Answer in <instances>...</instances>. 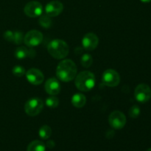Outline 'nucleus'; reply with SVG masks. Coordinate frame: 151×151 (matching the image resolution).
I'll return each instance as SVG.
<instances>
[{
	"label": "nucleus",
	"instance_id": "f257e3e1",
	"mask_svg": "<svg viewBox=\"0 0 151 151\" xmlns=\"http://www.w3.org/2000/svg\"><path fill=\"white\" fill-rule=\"evenodd\" d=\"M56 75L63 82H69L75 79L77 75V66L72 60L66 59L62 60L58 65Z\"/></svg>",
	"mask_w": 151,
	"mask_h": 151
},
{
	"label": "nucleus",
	"instance_id": "f03ea898",
	"mask_svg": "<svg viewBox=\"0 0 151 151\" xmlns=\"http://www.w3.org/2000/svg\"><path fill=\"white\" fill-rule=\"evenodd\" d=\"M75 83L78 89L81 91H88L95 85V77L88 71H83L76 75Z\"/></svg>",
	"mask_w": 151,
	"mask_h": 151
},
{
	"label": "nucleus",
	"instance_id": "7ed1b4c3",
	"mask_svg": "<svg viewBox=\"0 0 151 151\" xmlns=\"http://www.w3.org/2000/svg\"><path fill=\"white\" fill-rule=\"evenodd\" d=\"M50 55L55 59H63L68 55L69 48L64 41L60 39H55L49 44L47 47Z\"/></svg>",
	"mask_w": 151,
	"mask_h": 151
},
{
	"label": "nucleus",
	"instance_id": "20e7f679",
	"mask_svg": "<svg viewBox=\"0 0 151 151\" xmlns=\"http://www.w3.org/2000/svg\"><path fill=\"white\" fill-rule=\"evenodd\" d=\"M44 109V103L38 97L29 99L27 101L24 106L25 112L30 116H35L39 114Z\"/></svg>",
	"mask_w": 151,
	"mask_h": 151
},
{
	"label": "nucleus",
	"instance_id": "39448f33",
	"mask_svg": "<svg viewBox=\"0 0 151 151\" xmlns=\"http://www.w3.org/2000/svg\"><path fill=\"white\" fill-rule=\"evenodd\" d=\"M109 122L111 126L114 129H122L126 124V117L122 112L114 111L109 115Z\"/></svg>",
	"mask_w": 151,
	"mask_h": 151
},
{
	"label": "nucleus",
	"instance_id": "423d86ee",
	"mask_svg": "<svg viewBox=\"0 0 151 151\" xmlns=\"http://www.w3.org/2000/svg\"><path fill=\"white\" fill-rule=\"evenodd\" d=\"M136 100L139 103H146L151 98V89L148 85L142 83L137 86L134 91Z\"/></svg>",
	"mask_w": 151,
	"mask_h": 151
},
{
	"label": "nucleus",
	"instance_id": "0eeeda50",
	"mask_svg": "<svg viewBox=\"0 0 151 151\" xmlns=\"http://www.w3.org/2000/svg\"><path fill=\"white\" fill-rule=\"evenodd\" d=\"M103 83L107 86L115 87L120 82V76L116 71L114 69H107L103 74Z\"/></svg>",
	"mask_w": 151,
	"mask_h": 151
},
{
	"label": "nucleus",
	"instance_id": "6e6552de",
	"mask_svg": "<svg viewBox=\"0 0 151 151\" xmlns=\"http://www.w3.org/2000/svg\"><path fill=\"white\" fill-rule=\"evenodd\" d=\"M43 41V35L38 30H30L24 38V44L29 47H34L39 45Z\"/></svg>",
	"mask_w": 151,
	"mask_h": 151
},
{
	"label": "nucleus",
	"instance_id": "1a4fd4ad",
	"mask_svg": "<svg viewBox=\"0 0 151 151\" xmlns=\"http://www.w3.org/2000/svg\"><path fill=\"white\" fill-rule=\"evenodd\" d=\"M24 11L25 14L29 17H38L41 16L42 13V4L37 1H31L25 5Z\"/></svg>",
	"mask_w": 151,
	"mask_h": 151
},
{
	"label": "nucleus",
	"instance_id": "9d476101",
	"mask_svg": "<svg viewBox=\"0 0 151 151\" xmlns=\"http://www.w3.org/2000/svg\"><path fill=\"white\" fill-rule=\"evenodd\" d=\"M63 10V5L60 1L55 0L49 2L45 7L46 14L50 17H55L62 13Z\"/></svg>",
	"mask_w": 151,
	"mask_h": 151
},
{
	"label": "nucleus",
	"instance_id": "9b49d317",
	"mask_svg": "<svg viewBox=\"0 0 151 151\" xmlns=\"http://www.w3.org/2000/svg\"><path fill=\"white\" fill-rule=\"evenodd\" d=\"M99 44V38L97 35L92 32H89L84 35L82 40V44L84 49L88 51L94 50Z\"/></svg>",
	"mask_w": 151,
	"mask_h": 151
},
{
	"label": "nucleus",
	"instance_id": "f8f14e48",
	"mask_svg": "<svg viewBox=\"0 0 151 151\" xmlns=\"http://www.w3.org/2000/svg\"><path fill=\"white\" fill-rule=\"evenodd\" d=\"M26 78L30 83L35 86L41 84L44 81V75H43L42 72L39 69H35V68L29 69L27 72Z\"/></svg>",
	"mask_w": 151,
	"mask_h": 151
},
{
	"label": "nucleus",
	"instance_id": "ddd939ff",
	"mask_svg": "<svg viewBox=\"0 0 151 151\" xmlns=\"http://www.w3.org/2000/svg\"><path fill=\"white\" fill-rule=\"evenodd\" d=\"M45 90L50 95H56L60 93V85L57 79L50 78L46 81Z\"/></svg>",
	"mask_w": 151,
	"mask_h": 151
},
{
	"label": "nucleus",
	"instance_id": "4468645a",
	"mask_svg": "<svg viewBox=\"0 0 151 151\" xmlns=\"http://www.w3.org/2000/svg\"><path fill=\"white\" fill-rule=\"evenodd\" d=\"M86 103V98L85 95L81 93H78V94H74L73 97L72 98V103L75 107L82 108L85 106Z\"/></svg>",
	"mask_w": 151,
	"mask_h": 151
},
{
	"label": "nucleus",
	"instance_id": "2eb2a0df",
	"mask_svg": "<svg viewBox=\"0 0 151 151\" xmlns=\"http://www.w3.org/2000/svg\"><path fill=\"white\" fill-rule=\"evenodd\" d=\"M27 151H46V145L39 140H35L29 143Z\"/></svg>",
	"mask_w": 151,
	"mask_h": 151
},
{
	"label": "nucleus",
	"instance_id": "dca6fc26",
	"mask_svg": "<svg viewBox=\"0 0 151 151\" xmlns=\"http://www.w3.org/2000/svg\"><path fill=\"white\" fill-rule=\"evenodd\" d=\"M38 22H39V24L44 29H49L52 24V21L51 17L47 14L41 16Z\"/></svg>",
	"mask_w": 151,
	"mask_h": 151
},
{
	"label": "nucleus",
	"instance_id": "f3484780",
	"mask_svg": "<svg viewBox=\"0 0 151 151\" xmlns=\"http://www.w3.org/2000/svg\"><path fill=\"white\" fill-rule=\"evenodd\" d=\"M39 137L42 139H47L50 138L52 135V129L48 125H43L40 128L39 131H38Z\"/></svg>",
	"mask_w": 151,
	"mask_h": 151
},
{
	"label": "nucleus",
	"instance_id": "a211bd4d",
	"mask_svg": "<svg viewBox=\"0 0 151 151\" xmlns=\"http://www.w3.org/2000/svg\"><path fill=\"white\" fill-rule=\"evenodd\" d=\"M15 57L17 59L22 60V59L26 58L27 56H29V50L24 47H19L15 50Z\"/></svg>",
	"mask_w": 151,
	"mask_h": 151
},
{
	"label": "nucleus",
	"instance_id": "6ab92c4d",
	"mask_svg": "<svg viewBox=\"0 0 151 151\" xmlns=\"http://www.w3.org/2000/svg\"><path fill=\"white\" fill-rule=\"evenodd\" d=\"M93 63V58L91 55L85 54L82 56L81 59V63L83 67L88 68L91 66Z\"/></svg>",
	"mask_w": 151,
	"mask_h": 151
},
{
	"label": "nucleus",
	"instance_id": "aec40b11",
	"mask_svg": "<svg viewBox=\"0 0 151 151\" xmlns=\"http://www.w3.org/2000/svg\"><path fill=\"white\" fill-rule=\"evenodd\" d=\"M46 105H47L48 107L52 108V109H54V108H56L58 106L59 100L57 97L52 95L51 97H48V98L46 100Z\"/></svg>",
	"mask_w": 151,
	"mask_h": 151
},
{
	"label": "nucleus",
	"instance_id": "412c9836",
	"mask_svg": "<svg viewBox=\"0 0 151 151\" xmlns=\"http://www.w3.org/2000/svg\"><path fill=\"white\" fill-rule=\"evenodd\" d=\"M128 114L131 118H137L140 114V108L137 105H134L130 109Z\"/></svg>",
	"mask_w": 151,
	"mask_h": 151
},
{
	"label": "nucleus",
	"instance_id": "4be33fe9",
	"mask_svg": "<svg viewBox=\"0 0 151 151\" xmlns=\"http://www.w3.org/2000/svg\"><path fill=\"white\" fill-rule=\"evenodd\" d=\"M13 74L16 77L23 76L25 74V69L21 66H15L13 69Z\"/></svg>",
	"mask_w": 151,
	"mask_h": 151
},
{
	"label": "nucleus",
	"instance_id": "5701e85b",
	"mask_svg": "<svg viewBox=\"0 0 151 151\" xmlns=\"http://www.w3.org/2000/svg\"><path fill=\"white\" fill-rule=\"evenodd\" d=\"M24 35L22 32L16 31L14 32V38H13V42L16 44H21L22 41H24Z\"/></svg>",
	"mask_w": 151,
	"mask_h": 151
},
{
	"label": "nucleus",
	"instance_id": "b1692460",
	"mask_svg": "<svg viewBox=\"0 0 151 151\" xmlns=\"http://www.w3.org/2000/svg\"><path fill=\"white\" fill-rule=\"evenodd\" d=\"M4 38L6 41L13 42V38H14V32L10 30L6 31L4 33Z\"/></svg>",
	"mask_w": 151,
	"mask_h": 151
},
{
	"label": "nucleus",
	"instance_id": "393cba45",
	"mask_svg": "<svg viewBox=\"0 0 151 151\" xmlns=\"http://www.w3.org/2000/svg\"><path fill=\"white\" fill-rule=\"evenodd\" d=\"M46 146H47V147H48L49 149H52L53 147L55 146V144L54 141H52V140H50V141H48L47 142V144H46Z\"/></svg>",
	"mask_w": 151,
	"mask_h": 151
},
{
	"label": "nucleus",
	"instance_id": "a878e982",
	"mask_svg": "<svg viewBox=\"0 0 151 151\" xmlns=\"http://www.w3.org/2000/svg\"><path fill=\"white\" fill-rule=\"evenodd\" d=\"M140 1L143 3H149V2H150L151 0H140Z\"/></svg>",
	"mask_w": 151,
	"mask_h": 151
},
{
	"label": "nucleus",
	"instance_id": "bb28decb",
	"mask_svg": "<svg viewBox=\"0 0 151 151\" xmlns=\"http://www.w3.org/2000/svg\"><path fill=\"white\" fill-rule=\"evenodd\" d=\"M146 151H151V147H150V148L147 149V150H146Z\"/></svg>",
	"mask_w": 151,
	"mask_h": 151
}]
</instances>
